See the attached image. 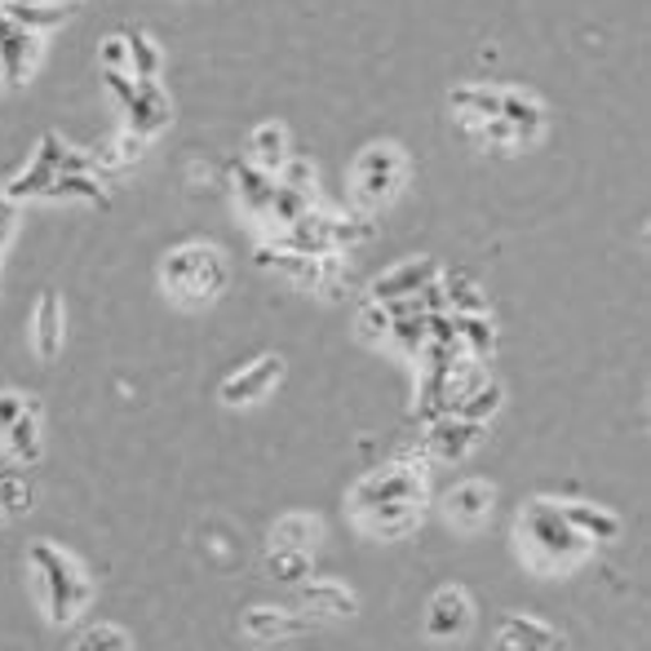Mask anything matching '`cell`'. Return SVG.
Instances as JSON below:
<instances>
[{"mask_svg": "<svg viewBox=\"0 0 651 651\" xmlns=\"http://www.w3.org/2000/svg\"><path fill=\"white\" fill-rule=\"evenodd\" d=\"M434 275H439V266L430 258H408L395 271H386L381 279H373L368 293H373V301H408L412 293H425L434 284Z\"/></svg>", "mask_w": 651, "mask_h": 651, "instance_id": "obj_8", "label": "cell"}, {"mask_svg": "<svg viewBox=\"0 0 651 651\" xmlns=\"http://www.w3.org/2000/svg\"><path fill=\"white\" fill-rule=\"evenodd\" d=\"M32 346H36V355H41L45 364L58 359V351H62V301H58L54 288H45L41 301H36V315H32Z\"/></svg>", "mask_w": 651, "mask_h": 651, "instance_id": "obj_12", "label": "cell"}, {"mask_svg": "<svg viewBox=\"0 0 651 651\" xmlns=\"http://www.w3.org/2000/svg\"><path fill=\"white\" fill-rule=\"evenodd\" d=\"M98 62H102V71H129V49H125V36H106V41H102Z\"/></svg>", "mask_w": 651, "mask_h": 651, "instance_id": "obj_31", "label": "cell"}, {"mask_svg": "<svg viewBox=\"0 0 651 651\" xmlns=\"http://www.w3.org/2000/svg\"><path fill=\"white\" fill-rule=\"evenodd\" d=\"M54 178H58V173H49V169H41V164H32L27 173H19V178L10 182V195H14V199H23V195H49V186H54Z\"/></svg>", "mask_w": 651, "mask_h": 651, "instance_id": "obj_29", "label": "cell"}, {"mask_svg": "<svg viewBox=\"0 0 651 651\" xmlns=\"http://www.w3.org/2000/svg\"><path fill=\"white\" fill-rule=\"evenodd\" d=\"M279 377H284V359H279V355H262V359H253L249 368L231 373L217 395H222V403H227V408H244V403L266 399V395H271V386H275Z\"/></svg>", "mask_w": 651, "mask_h": 651, "instance_id": "obj_7", "label": "cell"}, {"mask_svg": "<svg viewBox=\"0 0 651 651\" xmlns=\"http://www.w3.org/2000/svg\"><path fill=\"white\" fill-rule=\"evenodd\" d=\"M271 572L279 581H297L310 572V555L306 550H271Z\"/></svg>", "mask_w": 651, "mask_h": 651, "instance_id": "obj_30", "label": "cell"}, {"mask_svg": "<svg viewBox=\"0 0 651 651\" xmlns=\"http://www.w3.org/2000/svg\"><path fill=\"white\" fill-rule=\"evenodd\" d=\"M102 76H106V89L125 102L129 129L138 138H151V134H160L169 125V98L160 93L156 80H129L125 71H102Z\"/></svg>", "mask_w": 651, "mask_h": 651, "instance_id": "obj_5", "label": "cell"}, {"mask_svg": "<svg viewBox=\"0 0 651 651\" xmlns=\"http://www.w3.org/2000/svg\"><path fill=\"white\" fill-rule=\"evenodd\" d=\"M249 151H253V160H258L262 173H279L284 160H288V129L275 125V121L271 125H258L253 138H249Z\"/></svg>", "mask_w": 651, "mask_h": 651, "instance_id": "obj_21", "label": "cell"}, {"mask_svg": "<svg viewBox=\"0 0 651 651\" xmlns=\"http://www.w3.org/2000/svg\"><path fill=\"white\" fill-rule=\"evenodd\" d=\"M559 510H563V518L572 523V532H581L585 540H616V536H620V518H616L612 510H603V505L568 501V505H559Z\"/></svg>", "mask_w": 651, "mask_h": 651, "instance_id": "obj_16", "label": "cell"}, {"mask_svg": "<svg viewBox=\"0 0 651 651\" xmlns=\"http://www.w3.org/2000/svg\"><path fill=\"white\" fill-rule=\"evenodd\" d=\"M49 195H58V199H89V204L106 208V191L93 178H84V173H58L54 186H49Z\"/></svg>", "mask_w": 651, "mask_h": 651, "instance_id": "obj_27", "label": "cell"}, {"mask_svg": "<svg viewBox=\"0 0 651 651\" xmlns=\"http://www.w3.org/2000/svg\"><path fill=\"white\" fill-rule=\"evenodd\" d=\"M496 408H501V386L488 381V386H479V390H466V395L453 403V416H461V421H479V425H483Z\"/></svg>", "mask_w": 651, "mask_h": 651, "instance_id": "obj_25", "label": "cell"}, {"mask_svg": "<svg viewBox=\"0 0 651 651\" xmlns=\"http://www.w3.org/2000/svg\"><path fill=\"white\" fill-rule=\"evenodd\" d=\"M483 142H492V147H510V142H518L514 138V129L501 121V116H492V121H483V134H479Z\"/></svg>", "mask_w": 651, "mask_h": 651, "instance_id": "obj_32", "label": "cell"}, {"mask_svg": "<svg viewBox=\"0 0 651 651\" xmlns=\"http://www.w3.org/2000/svg\"><path fill=\"white\" fill-rule=\"evenodd\" d=\"M10 32H14V23H10V19H5V10H0V41H5V36H10Z\"/></svg>", "mask_w": 651, "mask_h": 651, "instance_id": "obj_35", "label": "cell"}, {"mask_svg": "<svg viewBox=\"0 0 651 651\" xmlns=\"http://www.w3.org/2000/svg\"><path fill=\"white\" fill-rule=\"evenodd\" d=\"M32 58H36V36L14 27L5 41H0V76H5V84H23L32 71Z\"/></svg>", "mask_w": 651, "mask_h": 651, "instance_id": "obj_19", "label": "cell"}, {"mask_svg": "<svg viewBox=\"0 0 651 651\" xmlns=\"http://www.w3.org/2000/svg\"><path fill=\"white\" fill-rule=\"evenodd\" d=\"M492 501H496V488L483 483V479H466L457 483L448 496H444V514L461 527H479L488 514H492Z\"/></svg>", "mask_w": 651, "mask_h": 651, "instance_id": "obj_11", "label": "cell"}, {"mask_svg": "<svg viewBox=\"0 0 651 651\" xmlns=\"http://www.w3.org/2000/svg\"><path fill=\"white\" fill-rule=\"evenodd\" d=\"M160 279L182 301H213L227 288V262L213 244H182L164 258Z\"/></svg>", "mask_w": 651, "mask_h": 651, "instance_id": "obj_4", "label": "cell"}, {"mask_svg": "<svg viewBox=\"0 0 651 651\" xmlns=\"http://www.w3.org/2000/svg\"><path fill=\"white\" fill-rule=\"evenodd\" d=\"M359 329H368L373 338L381 333V338H390V310H377V306H368L364 315H359Z\"/></svg>", "mask_w": 651, "mask_h": 651, "instance_id": "obj_33", "label": "cell"}, {"mask_svg": "<svg viewBox=\"0 0 651 651\" xmlns=\"http://www.w3.org/2000/svg\"><path fill=\"white\" fill-rule=\"evenodd\" d=\"M244 629H249L253 638L271 642V638H297V633H306V629H310V620L288 616L284 607H253V612L244 616Z\"/></svg>", "mask_w": 651, "mask_h": 651, "instance_id": "obj_18", "label": "cell"}, {"mask_svg": "<svg viewBox=\"0 0 651 651\" xmlns=\"http://www.w3.org/2000/svg\"><path fill=\"white\" fill-rule=\"evenodd\" d=\"M0 10H5V19L32 36L41 32H54L71 19V5H58V0H49V5H27V0H0Z\"/></svg>", "mask_w": 651, "mask_h": 651, "instance_id": "obj_14", "label": "cell"}, {"mask_svg": "<svg viewBox=\"0 0 651 651\" xmlns=\"http://www.w3.org/2000/svg\"><path fill=\"white\" fill-rule=\"evenodd\" d=\"M453 333H457V346H470V355L492 351V323L483 315H453Z\"/></svg>", "mask_w": 651, "mask_h": 651, "instance_id": "obj_26", "label": "cell"}, {"mask_svg": "<svg viewBox=\"0 0 651 651\" xmlns=\"http://www.w3.org/2000/svg\"><path fill=\"white\" fill-rule=\"evenodd\" d=\"M518 142H536L540 129H546V112H540V102L532 93H518V89H501V112H496Z\"/></svg>", "mask_w": 651, "mask_h": 651, "instance_id": "obj_13", "label": "cell"}, {"mask_svg": "<svg viewBox=\"0 0 651 651\" xmlns=\"http://www.w3.org/2000/svg\"><path fill=\"white\" fill-rule=\"evenodd\" d=\"M518 536H527V550L536 563H546V568H563V563H576L585 550H590V540L581 532H572V523L563 518V510L546 496H536L527 501V510L518 514Z\"/></svg>", "mask_w": 651, "mask_h": 651, "instance_id": "obj_3", "label": "cell"}, {"mask_svg": "<svg viewBox=\"0 0 651 651\" xmlns=\"http://www.w3.org/2000/svg\"><path fill=\"white\" fill-rule=\"evenodd\" d=\"M425 444H430V453L439 457V461H461V457H470V453L483 444V425L453 416V421L434 425V430L425 434Z\"/></svg>", "mask_w": 651, "mask_h": 651, "instance_id": "obj_10", "label": "cell"}, {"mask_svg": "<svg viewBox=\"0 0 651 651\" xmlns=\"http://www.w3.org/2000/svg\"><path fill=\"white\" fill-rule=\"evenodd\" d=\"M466 629H470V594L461 585L439 590L430 603V616H425V633L448 642V638H461Z\"/></svg>", "mask_w": 651, "mask_h": 651, "instance_id": "obj_9", "label": "cell"}, {"mask_svg": "<svg viewBox=\"0 0 651 651\" xmlns=\"http://www.w3.org/2000/svg\"><path fill=\"white\" fill-rule=\"evenodd\" d=\"M301 603L315 616H355V594L346 585H338V581H310L301 590Z\"/></svg>", "mask_w": 651, "mask_h": 651, "instance_id": "obj_20", "label": "cell"}, {"mask_svg": "<svg viewBox=\"0 0 651 651\" xmlns=\"http://www.w3.org/2000/svg\"><path fill=\"white\" fill-rule=\"evenodd\" d=\"M27 563L36 572V585H41V598H45V616L54 625H67L84 612L89 603V576L76 568L71 555H62L58 546H49V540H36V546L27 550Z\"/></svg>", "mask_w": 651, "mask_h": 651, "instance_id": "obj_2", "label": "cell"}, {"mask_svg": "<svg viewBox=\"0 0 651 651\" xmlns=\"http://www.w3.org/2000/svg\"><path fill=\"white\" fill-rule=\"evenodd\" d=\"M505 651H555V629L540 625L532 616H505L501 620V638H496Z\"/></svg>", "mask_w": 651, "mask_h": 651, "instance_id": "obj_15", "label": "cell"}, {"mask_svg": "<svg viewBox=\"0 0 651 651\" xmlns=\"http://www.w3.org/2000/svg\"><path fill=\"white\" fill-rule=\"evenodd\" d=\"M121 36H125V49H129V71L138 80H156L160 76V62H164V54L156 49V41L142 27H125Z\"/></svg>", "mask_w": 651, "mask_h": 651, "instance_id": "obj_24", "label": "cell"}, {"mask_svg": "<svg viewBox=\"0 0 651 651\" xmlns=\"http://www.w3.org/2000/svg\"><path fill=\"white\" fill-rule=\"evenodd\" d=\"M23 408H27V399H23V395H14V390H0V430H5V425H10V421L23 412Z\"/></svg>", "mask_w": 651, "mask_h": 651, "instance_id": "obj_34", "label": "cell"}, {"mask_svg": "<svg viewBox=\"0 0 651 651\" xmlns=\"http://www.w3.org/2000/svg\"><path fill=\"white\" fill-rule=\"evenodd\" d=\"M421 501H425V483H421V475L408 470V466L373 470V475H364V479L355 483V492H351L355 514H359L364 527L377 532V536H403L408 527H416Z\"/></svg>", "mask_w": 651, "mask_h": 651, "instance_id": "obj_1", "label": "cell"}, {"mask_svg": "<svg viewBox=\"0 0 651 651\" xmlns=\"http://www.w3.org/2000/svg\"><path fill=\"white\" fill-rule=\"evenodd\" d=\"M76 651H129V633L121 625H89L76 638Z\"/></svg>", "mask_w": 651, "mask_h": 651, "instance_id": "obj_28", "label": "cell"}, {"mask_svg": "<svg viewBox=\"0 0 651 651\" xmlns=\"http://www.w3.org/2000/svg\"><path fill=\"white\" fill-rule=\"evenodd\" d=\"M453 106L461 112L466 125L492 121L501 112V89H492V84H461V89H453Z\"/></svg>", "mask_w": 651, "mask_h": 651, "instance_id": "obj_22", "label": "cell"}, {"mask_svg": "<svg viewBox=\"0 0 651 651\" xmlns=\"http://www.w3.org/2000/svg\"><path fill=\"white\" fill-rule=\"evenodd\" d=\"M271 540H275V550H306V555H310L315 540H319V518H310V514H288V518L275 523Z\"/></svg>", "mask_w": 651, "mask_h": 651, "instance_id": "obj_23", "label": "cell"}, {"mask_svg": "<svg viewBox=\"0 0 651 651\" xmlns=\"http://www.w3.org/2000/svg\"><path fill=\"white\" fill-rule=\"evenodd\" d=\"M399 182H403V151L395 142L364 147V156L355 160V195L364 204H381L399 191Z\"/></svg>", "mask_w": 651, "mask_h": 651, "instance_id": "obj_6", "label": "cell"}, {"mask_svg": "<svg viewBox=\"0 0 651 651\" xmlns=\"http://www.w3.org/2000/svg\"><path fill=\"white\" fill-rule=\"evenodd\" d=\"M58 5H71V0H58Z\"/></svg>", "mask_w": 651, "mask_h": 651, "instance_id": "obj_36", "label": "cell"}, {"mask_svg": "<svg viewBox=\"0 0 651 651\" xmlns=\"http://www.w3.org/2000/svg\"><path fill=\"white\" fill-rule=\"evenodd\" d=\"M0 434H5V444L19 461H27V466L41 461V412H36V403H27Z\"/></svg>", "mask_w": 651, "mask_h": 651, "instance_id": "obj_17", "label": "cell"}]
</instances>
